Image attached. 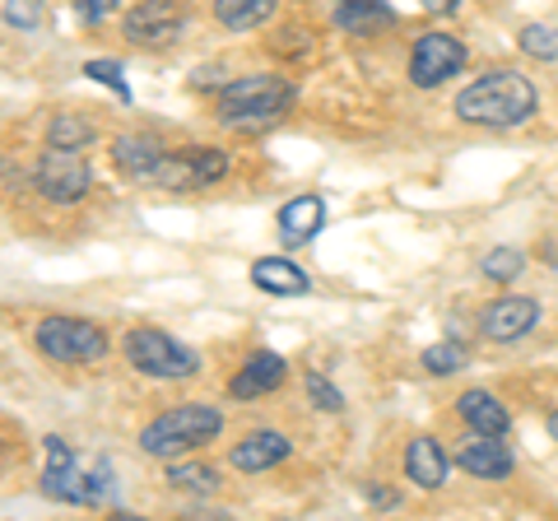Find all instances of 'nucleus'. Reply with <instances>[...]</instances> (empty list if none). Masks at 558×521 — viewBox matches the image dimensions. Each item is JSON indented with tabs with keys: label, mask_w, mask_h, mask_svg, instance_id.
Here are the masks:
<instances>
[{
	"label": "nucleus",
	"mask_w": 558,
	"mask_h": 521,
	"mask_svg": "<svg viewBox=\"0 0 558 521\" xmlns=\"http://www.w3.org/2000/svg\"><path fill=\"white\" fill-rule=\"evenodd\" d=\"M539 108V89L517 75V71H494L480 75L475 84H465V94L457 98V117L470 121V126H488V131H508L531 121Z\"/></svg>",
	"instance_id": "nucleus-1"
},
{
	"label": "nucleus",
	"mask_w": 558,
	"mask_h": 521,
	"mask_svg": "<svg viewBox=\"0 0 558 521\" xmlns=\"http://www.w3.org/2000/svg\"><path fill=\"white\" fill-rule=\"evenodd\" d=\"M293 89L279 75H242L219 89V121L233 131H260L289 112Z\"/></svg>",
	"instance_id": "nucleus-2"
},
{
	"label": "nucleus",
	"mask_w": 558,
	"mask_h": 521,
	"mask_svg": "<svg viewBox=\"0 0 558 521\" xmlns=\"http://www.w3.org/2000/svg\"><path fill=\"white\" fill-rule=\"evenodd\" d=\"M219 428H223V414L215 405H178L140 428V451L168 461V457H182V451L205 447L209 438H219Z\"/></svg>",
	"instance_id": "nucleus-3"
},
{
	"label": "nucleus",
	"mask_w": 558,
	"mask_h": 521,
	"mask_svg": "<svg viewBox=\"0 0 558 521\" xmlns=\"http://www.w3.org/2000/svg\"><path fill=\"white\" fill-rule=\"evenodd\" d=\"M126 359L145 377H168V381H182L201 368V359L182 340H172L168 331H154V326H135L126 336Z\"/></svg>",
	"instance_id": "nucleus-4"
},
{
	"label": "nucleus",
	"mask_w": 558,
	"mask_h": 521,
	"mask_svg": "<svg viewBox=\"0 0 558 521\" xmlns=\"http://www.w3.org/2000/svg\"><path fill=\"white\" fill-rule=\"evenodd\" d=\"M33 340H38V350L57 363H94V359L108 354L102 326L84 322V317H47V322H38Z\"/></svg>",
	"instance_id": "nucleus-5"
},
{
	"label": "nucleus",
	"mask_w": 558,
	"mask_h": 521,
	"mask_svg": "<svg viewBox=\"0 0 558 521\" xmlns=\"http://www.w3.org/2000/svg\"><path fill=\"white\" fill-rule=\"evenodd\" d=\"M33 186H38L47 201H57V205H75V201L89 196L94 172H89V163L80 159V149H57L51 145L38 159V168H33Z\"/></svg>",
	"instance_id": "nucleus-6"
},
{
	"label": "nucleus",
	"mask_w": 558,
	"mask_h": 521,
	"mask_svg": "<svg viewBox=\"0 0 558 521\" xmlns=\"http://www.w3.org/2000/svg\"><path fill=\"white\" fill-rule=\"evenodd\" d=\"M465 43L451 38V33H424L414 47H410V80L418 89H438V84L457 80L465 71Z\"/></svg>",
	"instance_id": "nucleus-7"
},
{
	"label": "nucleus",
	"mask_w": 558,
	"mask_h": 521,
	"mask_svg": "<svg viewBox=\"0 0 558 521\" xmlns=\"http://www.w3.org/2000/svg\"><path fill=\"white\" fill-rule=\"evenodd\" d=\"M229 172V159L219 149H172L163 154V163L154 168V186L163 191H201L209 182H219Z\"/></svg>",
	"instance_id": "nucleus-8"
},
{
	"label": "nucleus",
	"mask_w": 558,
	"mask_h": 521,
	"mask_svg": "<svg viewBox=\"0 0 558 521\" xmlns=\"http://www.w3.org/2000/svg\"><path fill=\"white\" fill-rule=\"evenodd\" d=\"M182 24H186V10L178 0H140L126 14V38L140 47H163V43H178Z\"/></svg>",
	"instance_id": "nucleus-9"
},
{
	"label": "nucleus",
	"mask_w": 558,
	"mask_h": 521,
	"mask_svg": "<svg viewBox=\"0 0 558 521\" xmlns=\"http://www.w3.org/2000/svg\"><path fill=\"white\" fill-rule=\"evenodd\" d=\"M535 322H539V303L535 299H498V303H488L480 312V331L488 340H521V336H531L535 331Z\"/></svg>",
	"instance_id": "nucleus-10"
},
{
	"label": "nucleus",
	"mask_w": 558,
	"mask_h": 521,
	"mask_svg": "<svg viewBox=\"0 0 558 521\" xmlns=\"http://www.w3.org/2000/svg\"><path fill=\"white\" fill-rule=\"evenodd\" d=\"M457 461H461V471L465 475H475V480H508L512 475V447L494 438V433H475L470 443H461L457 451Z\"/></svg>",
	"instance_id": "nucleus-11"
},
{
	"label": "nucleus",
	"mask_w": 558,
	"mask_h": 521,
	"mask_svg": "<svg viewBox=\"0 0 558 521\" xmlns=\"http://www.w3.org/2000/svg\"><path fill=\"white\" fill-rule=\"evenodd\" d=\"M284 377H289L284 354L256 350L247 363H242V373L229 381V391L238 396V401H252V396H266V391H275V387H284Z\"/></svg>",
	"instance_id": "nucleus-12"
},
{
	"label": "nucleus",
	"mask_w": 558,
	"mask_h": 521,
	"mask_svg": "<svg viewBox=\"0 0 558 521\" xmlns=\"http://www.w3.org/2000/svg\"><path fill=\"white\" fill-rule=\"evenodd\" d=\"M289 438L284 433H275V428H256V433H247V438H242L238 447H233V465L242 475H260V471H270V465H279L289 457Z\"/></svg>",
	"instance_id": "nucleus-13"
},
{
	"label": "nucleus",
	"mask_w": 558,
	"mask_h": 521,
	"mask_svg": "<svg viewBox=\"0 0 558 521\" xmlns=\"http://www.w3.org/2000/svg\"><path fill=\"white\" fill-rule=\"evenodd\" d=\"M163 141L159 135H149V131H135V135H117V145H112V159L117 168L126 172V178H154V168L163 163Z\"/></svg>",
	"instance_id": "nucleus-14"
},
{
	"label": "nucleus",
	"mask_w": 558,
	"mask_h": 521,
	"mask_svg": "<svg viewBox=\"0 0 558 521\" xmlns=\"http://www.w3.org/2000/svg\"><path fill=\"white\" fill-rule=\"evenodd\" d=\"M322 223H326V201L299 196L279 210V242H284V247H303V242H312L322 233Z\"/></svg>",
	"instance_id": "nucleus-15"
},
{
	"label": "nucleus",
	"mask_w": 558,
	"mask_h": 521,
	"mask_svg": "<svg viewBox=\"0 0 558 521\" xmlns=\"http://www.w3.org/2000/svg\"><path fill=\"white\" fill-rule=\"evenodd\" d=\"M336 24L344 33H354V38H377V33H387L396 24V10L387 0H340Z\"/></svg>",
	"instance_id": "nucleus-16"
},
{
	"label": "nucleus",
	"mask_w": 558,
	"mask_h": 521,
	"mask_svg": "<svg viewBox=\"0 0 558 521\" xmlns=\"http://www.w3.org/2000/svg\"><path fill=\"white\" fill-rule=\"evenodd\" d=\"M252 284L260 293H275V299H299V293H307V275L289 256H260L252 266Z\"/></svg>",
	"instance_id": "nucleus-17"
},
{
	"label": "nucleus",
	"mask_w": 558,
	"mask_h": 521,
	"mask_svg": "<svg viewBox=\"0 0 558 521\" xmlns=\"http://www.w3.org/2000/svg\"><path fill=\"white\" fill-rule=\"evenodd\" d=\"M405 475L418 489H442L447 484V451L438 447V438H414L405 447Z\"/></svg>",
	"instance_id": "nucleus-18"
},
{
	"label": "nucleus",
	"mask_w": 558,
	"mask_h": 521,
	"mask_svg": "<svg viewBox=\"0 0 558 521\" xmlns=\"http://www.w3.org/2000/svg\"><path fill=\"white\" fill-rule=\"evenodd\" d=\"M457 410H461V420L475 428V433H494V438H508V428H512V420H508V410H502V401L494 391H465L461 401H457Z\"/></svg>",
	"instance_id": "nucleus-19"
},
{
	"label": "nucleus",
	"mask_w": 558,
	"mask_h": 521,
	"mask_svg": "<svg viewBox=\"0 0 558 521\" xmlns=\"http://www.w3.org/2000/svg\"><path fill=\"white\" fill-rule=\"evenodd\" d=\"M275 5H279V0H215V14H219L223 28L247 33L256 24H266L270 14H275Z\"/></svg>",
	"instance_id": "nucleus-20"
},
{
	"label": "nucleus",
	"mask_w": 558,
	"mask_h": 521,
	"mask_svg": "<svg viewBox=\"0 0 558 521\" xmlns=\"http://www.w3.org/2000/svg\"><path fill=\"white\" fill-rule=\"evenodd\" d=\"M47 141L57 145V149H89L94 145V121H84V117H57V121H51V131H47Z\"/></svg>",
	"instance_id": "nucleus-21"
},
{
	"label": "nucleus",
	"mask_w": 558,
	"mask_h": 521,
	"mask_svg": "<svg viewBox=\"0 0 558 521\" xmlns=\"http://www.w3.org/2000/svg\"><path fill=\"white\" fill-rule=\"evenodd\" d=\"M424 368L433 373V377H451L457 368H465V350L457 340H442V344H428L424 350Z\"/></svg>",
	"instance_id": "nucleus-22"
},
{
	"label": "nucleus",
	"mask_w": 558,
	"mask_h": 521,
	"mask_svg": "<svg viewBox=\"0 0 558 521\" xmlns=\"http://www.w3.org/2000/svg\"><path fill=\"white\" fill-rule=\"evenodd\" d=\"M521 270H526V256H521L517 247H494L484 256V275H488V280H498V284L517 280Z\"/></svg>",
	"instance_id": "nucleus-23"
},
{
	"label": "nucleus",
	"mask_w": 558,
	"mask_h": 521,
	"mask_svg": "<svg viewBox=\"0 0 558 521\" xmlns=\"http://www.w3.org/2000/svg\"><path fill=\"white\" fill-rule=\"evenodd\" d=\"M521 51H526V57H539V61H558V28H549V24L521 28Z\"/></svg>",
	"instance_id": "nucleus-24"
},
{
	"label": "nucleus",
	"mask_w": 558,
	"mask_h": 521,
	"mask_svg": "<svg viewBox=\"0 0 558 521\" xmlns=\"http://www.w3.org/2000/svg\"><path fill=\"white\" fill-rule=\"evenodd\" d=\"M84 75H89L94 84H108V89H112L121 102H131V84H126V75H121V65H117V61L98 57V61H89V65H84Z\"/></svg>",
	"instance_id": "nucleus-25"
},
{
	"label": "nucleus",
	"mask_w": 558,
	"mask_h": 521,
	"mask_svg": "<svg viewBox=\"0 0 558 521\" xmlns=\"http://www.w3.org/2000/svg\"><path fill=\"white\" fill-rule=\"evenodd\" d=\"M168 484H178V489H191V494H209L215 489V471H201V465H168Z\"/></svg>",
	"instance_id": "nucleus-26"
},
{
	"label": "nucleus",
	"mask_w": 558,
	"mask_h": 521,
	"mask_svg": "<svg viewBox=\"0 0 558 521\" xmlns=\"http://www.w3.org/2000/svg\"><path fill=\"white\" fill-rule=\"evenodd\" d=\"M5 24L20 33H33L43 24V0H5Z\"/></svg>",
	"instance_id": "nucleus-27"
},
{
	"label": "nucleus",
	"mask_w": 558,
	"mask_h": 521,
	"mask_svg": "<svg viewBox=\"0 0 558 521\" xmlns=\"http://www.w3.org/2000/svg\"><path fill=\"white\" fill-rule=\"evenodd\" d=\"M307 396L317 401V410H326V414H336V410H344V396L330 387V381L322 377V373H307Z\"/></svg>",
	"instance_id": "nucleus-28"
},
{
	"label": "nucleus",
	"mask_w": 558,
	"mask_h": 521,
	"mask_svg": "<svg viewBox=\"0 0 558 521\" xmlns=\"http://www.w3.org/2000/svg\"><path fill=\"white\" fill-rule=\"evenodd\" d=\"M117 5H121V0H75V10H80V20H84V24H102Z\"/></svg>",
	"instance_id": "nucleus-29"
},
{
	"label": "nucleus",
	"mask_w": 558,
	"mask_h": 521,
	"mask_svg": "<svg viewBox=\"0 0 558 521\" xmlns=\"http://www.w3.org/2000/svg\"><path fill=\"white\" fill-rule=\"evenodd\" d=\"M65 461H75L70 443L65 438H47V465H65Z\"/></svg>",
	"instance_id": "nucleus-30"
},
{
	"label": "nucleus",
	"mask_w": 558,
	"mask_h": 521,
	"mask_svg": "<svg viewBox=\"0 0 558 521\" xmlns=\"http://www.w3.org/2000/svg\"><path fill=\"white\" fill-rule=\"evenodd\" d=\"M428 14H457L461 10V0H418Z\"/></svg>",
	"instance_id": "nucleus-31"
},
{
	"label": "nucleus",
	"mask_w": 558,
	"mask_h": 521,
	"mask_svg": "<svg viewBox=\"0 0 558 521\" xmlns=\"http://www.w3.org/2000/svg\"><path fill=\"white\" fill-rule=\"evenodd\" d=\"M373 502H377V508H396V494H387V489H373Z\"/></svg>",
	"instance_id": "nucleus-32"
},
{
	"label": "nucleus",
	"mask_w": 558,
	"mask_h": 521,
	"mask_svg": "<svg viewBox=\"0 0 558 521\" xmlns=\"http://www.w3.org/2000/svg\"><path fill=\"white\" fill-rule=\"evenodd\" d=\"M549 438H554V443H558V410H554V414H549Z\"/></svg>",
	"instance_id": "nucleus-33"
}]
</instances>
